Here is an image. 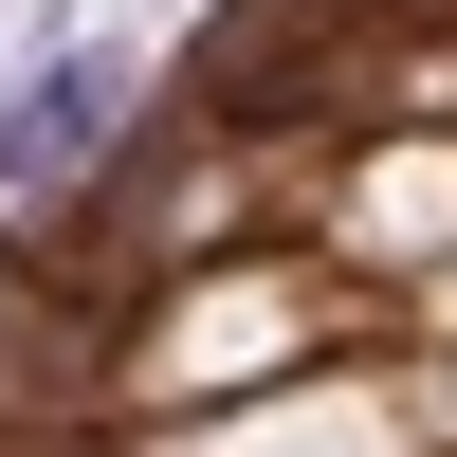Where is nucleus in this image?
I'll use <instances>...</instances> for the list:
<instances>
[{"label": "nucleus", "mask_w": 457, "mask_h": 457, "mask_svg": "<svg viewBox=\"0 0 457 457\" xmlns=\"http://www.w3.org/2000/svg\"><path fill=\"white\" fill-rule=\"evenodd\" d=\"M110 129H129V55H110V37H73V55H37L19 92H0V183L37 202V183H73Z\"/></svg>", "instance_id": "nucleus-1"}]
</instances>
